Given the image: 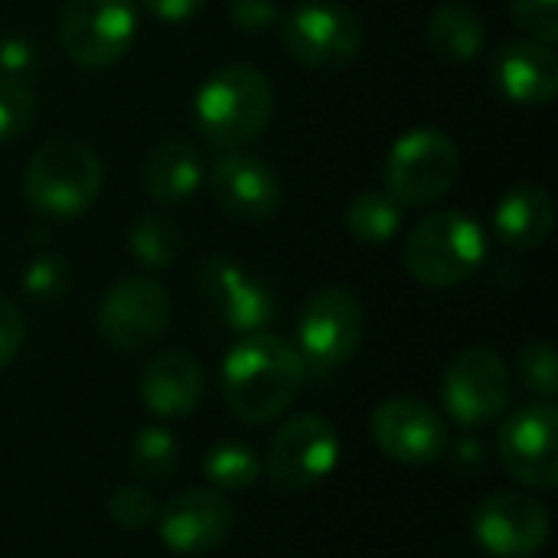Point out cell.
Wrapping results in <instances>:
<instances>
[{
	"label": "cell",
	"instance_id": "6da1fadb",
	"mask_svg": "<svg viewBox=\"0 0 558 558\" xmlns=\"http://www.w3.org/2000/svg\"><path fill=\"white\" fill-rule=\"evenodd\" d=\"M307 369L298 350L275 333H245L219 366V392L229 412L248 425H262L288 412Z\"/></svg>",
	"mask_w": 558,
	"mask_h": 558
},
{
	"label": "cell",
	"instance_id": "7a4b0ae2",
	"mask_svg": "<svg viewBox=\"0 0 558 558\" xmlns=\"http://www.w3.org/2000/svg\"><path fill=\"white\" fill-rule=\"evenodd\" d=\"M275 114L271 82L245 62L219 65L193 98V121L203 137L222 150H239L258 141Z\"/></svg>",
	"mask_w": 558,
	"mask_h": 558
},
{
	"label": "cell",
	"instance_id": "3957f363",
	"mask_svg": "<svg viewBox=\"0 0 558 558\" xmlns=\"http://www.w3.org/2000/svg\"><path fill=\"white\" fill-rule=\"evenodd\" d=\"M26 203L46 219H78L101 193V160L78 137H52L29 157L23 170Z\"/></svg>",
	"mask_w": 558,
	"mask_h": 558
},
{
	"label": "cell",
	"instance_id": "277c9868",
	"mask_svg": "<svg viewBox=\"0 0 558 558\" xmlns=\"http://www.w3.org/2000/svg\"><path fill=\"white\" fill-rule=\"evenodd\" d=\"M487 235L461 209L428 213L405 239V271L425 288H454L481 271Z\"/></svg>",
	"mask_w": 558,
	"mask_h": 558
},
{
	"label": "cell",
	"instance_id": "5b68a950",
	"mask_svg": "<svg viewBox=\"0 0 558 558\" xmlns=\"http://www.w3.org/2000/svg\"><path fill=\"white\" fill-rule=\"evenodd\" d=\"M366 317L363 304L347 288L314 291L298 317V356L314 379H327L343 369L363 343Z\"/></svg>",
	"mask_w": 558,
	"mask_h": 558
},
{
	"label": "cell",
	"instance_id": "8992f818",
	"mask_svg": "<svg viewBox=\"0 0 558 558\" xmlns=\"http://www.w3.org/2000/svg\"><path fill=\"white\" fill-rule=\"evenodd\" d=\"M458 170L461 150L445 131L412 128L389 147L383 183L399 206H428L454 186Z\"/></svg>",
	"mask_w": 558,
	"mask_h": 558
},
{
	"label": "cell",
	"instance_id": "52a82bcc",
	"mask_svg": "<svg viewBox=\"0 0 558 558\" xmlns=\"http://www.w3.org/2000/svg\"><path fill=\"white\" fill-rule=\"evenodd\" d=\"M134 0H65L59 10V46L78 69H108L134 43Z\"/></svg>",
	"mask_w": 558,
	"mask_h": 558
},
{
	"label": "cell",
	"instance_id": "ba28073f",
	"mask_svg": "<svg viewBox=\"0 0 558 558\" xmlns=\"http://www.w3.org/2000/svg\"><path fill=\"white\" fill-rule=\"evenodd\" d=\"M281 43L307 69H343L366 43L360 16L337 0H304L281 20Z\"/></svg>",
	"mask_w": 558,
	"mask_h": 558
},
{
	"label": "cell",
	"instance_id": "9c48e42d",
	"mask_svg": "<svg viewBox=\"0 0 558 558\" xmlns=\"http://www.w3.org/2000/svg\"><path fill=\"white\" fill-rule=\"evenodd\" d=\"M196 288L209 317L242 337L265 330L278 314L275 291L255 271H248L245 265H239L232 255L222 252L206 255L199 262Z\"/></svg>",
	"mask_w": 558,
	"mask_h": 558
},
{
	"label": "cell",
	"instance_id": "30bf717a",
	"mask_svg": "<svg viewBox=\"0 0 558 558\" xmlns=\"http://www.w3.org/2000/svg\"><path fill=\"white\" fill-rule=\"evenodd\" d=\"M170 294L150 275H128L114 281L95 314V330L105 347L118 353H134L160 340L170 324Z\"/></svg>",
	"mask_w": 558,
	"mask_h": 558
},
{
	"label": "cell",
	"instance_id": "8fae6325",
	"mask_svg": "<svg viewBox=\"0 0 558 558\" xmlns=\"http://www.w3.org/2000/svg\"><path fill=\"white\" fill-rule=\"evenodd\" d=\"M340 461V435L324 415H298L281 425L268 445L265 471L278 490H311L333 474Z\"/></svg>",
	"mask_w": 558,
	"mask_h": 558
},
{
	"label": "cell",
	"instance_id": "7c38bea8",
	"mask_svg": "<svg viewBox=\"0 0 558 558\" xmlns=\"http://www.w3.org/2000/svg\"><path fill=\"white\" fill-rule=\"evenodd\" d=\"M510 369L490 347L461 350L448 363L441 379L445 409L464 428H477L500 418L510 405Z\"/></svg>",
	"mask_w": 558,
	"mask_h": 558
},
{
	"label": "cell",
	"instance_id": "4fadbf2b",
	"mask_svg": "<svg viewBox=\"0 0 558 558\" xmlns=\"http://www.w3.org/2000/svg\"><path fill=\"white\" fill-rule=\"evenodd\" d=\"M504 471L533 490L558 484V412L553 402H530L507 415L497 435Z\"/></svg>",
	"mask_w": 558,
	"mask_h": 558
},
{
	"label": "cell",
	"instance_id": "5bb4252c",
	"mask_svg": "<svg viewBox=\"0 0 558 558\" xmlns=\"http://www.w3.org/2000/svg\"><path fill=\"white\" fill-rule=\"evenodd\" d=\"M549 510L533 494L497 490L474 507L471 533L494 558H530L549 543Z\"/></svg>",
	"mask_w": 558,
	"mask_h": 558
},
{
	"label": "cell",
	"instance_id": "9a60e30c",
	"mask_svg": "<svg viewBox=\"0 0 558 558\" xmlns=\"http://www.w3.org/2000/svg\"><path fill=\"white\" fill-rule=\"evenodd\" d=\"M369 428H373L376 448L389 461L409 464V468H425V464L441 461L451 445L445 418L428 402L412 399V396L386 399L373 412Z\"/></svg>",
	"mask_w": 558,
	"mask_h": 558
},
{
	"label": "cell",
	"instance_id": "2e32d148",
	"mask_svg": "<svg viewBox=\"0 0 558 558\" xmlns=\"http://www.w3.org/2000/svg\"><path fill=\"white\" fill-rule=\"evenodd\" d=\"M154 523L167 549L180 556H203L229 539L235 513L222 490L190 487L170 497L163 507H157Z\"/></svg>",
	"mask_w": 558,
	"mask_h": 558
},
{
	"label": "cell",
	"instance_id": "e0dca14e",
	"mask_svg": "<svg viewBox=\"0 0 558 558\" xmlns=\"http://www.w3.org/2000/svg\"><path fill=\"white\" fill-rule=\"evenodd\" d=\"M209 193L216 206L239 222H265L281 209V180L255 154L226 150L209 170Z\"/></svg>",
	"mask_w": 558,
	"mask_h": 558
},
{
	"label": "cell",
	"instance_id": "ac0fdd59",
	"mask_svg": "<svg viewBox=\"0 0 558 558\" xmlns=\"http://www.w3.org/2000/svg\"><path fill=\"white\" fill-rule=\"evenodd\" d=\"M206 373L199 360L186 350H163L150 356L141 369L137 392L150 415L157 418H183L203 402Z\"/></svg>",
	"mask_w": 558,
	"mask_h": 558
},
{
	"label": "cell",
	"instance_id": "d6986e66",
	"mask_svg": "<svg viewBox=\"0 0 558 558\" xmlns=\"http://www.w3.org/2000/svg\"><path fill=\"white\" fill-rule=\"evenodd\" d=\"M494 85L520 108H543L558 95V56L536 39H517L494 56Z\"/></svg>",
	"mask_w": 558,
	"mask_h": 558
},
{
	"label": "cell",
	"instance_id": "ffe728a7",
	"mask_svg": "<svg viewBox=\"0 0 558 558\" xmlns=\"http://www.w3.org/2000/svg\"><path fill=\"white\" fill-rule=\"evenodd\" d=\"M203 154L186 137H163L141 163V186L160 206L186 203L203 186Z\"/></svg>",
	"mask_w": 558,
	"mask_h": 558
},
{
	"label": "cell",
	"instance_id": "44dd1931",
	"mask_svg": "<svg viewBox=\"0 0 558 558\" xmlns=\"http://www.w3.org/2000/svg\"><path fill=\"white\" fill-rule=\"evenodd\" d=\"M556 226V206L546 186L539 183H517L510 186L494 213V229L504 245L510 248H539L553 235Z\"/></svg>",
	"mask_w": 558,
	"mask_h": 558
},
{
	"label": "cell",
	"instance_id": "7402d4cb",
	"mask_svg": "<svg viewBox=\"0 0 558 558\" xmlns=\"http://www.w3.org/2000/svg\"><path fill=\"white\" fill-rule=\"evenodd\" d=\"M428 46L441 62L451 65H464L474 62L484 52L487 43V29H484V16L461 3V0H448L441 7H435V13L428 16Z\"/></svg>",
	"mask_w": 558,
	"mask_h": 558
},
{
	"label": "cell",
	"instance_id": "603a6c76",
	"mask_svg": "<svg viewBox=\"0 0 558 558\" xmlns=\"http://www.w3.org/2000/svg\"><path fill=\"white\" fill-rule=\"evenodd\" d=\"M347 229L363 245H386L402 229V206L386 190H363L347 206Z\"/></svg>",
	"mask_w": 558,
	"mask_h": 558
},
{
	"label": "cell",
	"instance_id": "cb8c5ba5",
	"mask_svg": "<svg viewBox=\"0 0 558 558\" xmlns=\"http://www.w3.org/2000/svg\"><path fill=\"white\" fill-rule=\"evenodd\" d=\"M128 248L144 268L163 271L180 258L183 232L167 213H141L128 229Z\"/></svg>",
	"mask_w": 558,
	"mask_h": 558
},
{
	"label": "cell",
	"instance_id": "d4e9b609",
	"mask_svg": "<svg viewBox=\"0 0 558 558\" xmlns=\"http://www.w3.org/2000/svg\"><path fill=\"white\" fill-rule=\"evenodd\" d=\"M128 464H131V474L144 487L167 484L180 468V441L173 438V432H167L160 425H147L131 438Z\"/></svg>",
	"mask_w": 558,
	"mask_h": 558
},
{
	"label": "cell",
	"instance_id": "484cf974",
	"mask_svg": "<svg viewBox=\"0 0 558 558\" xmlns=\"http://www.w3.org/2000/svg\"><path fill=\"white\" fill-rule=\"evenodd\" d=\"M203 474L216 490H248L262 477V461L252 445L219 441L206 451Z\"/></svg>",
	"mask_w": 558,
	"mask_h": 558
},
{
	"label": "cell",
	"instance_id": "4316f807",
	"mask_svg": "<svg viewBox=\"0 0 558 558\" xmlns=\"http://www.w3.org/2000/svg\"><path fill=\"white\" fill-rule=\"evenodd\" d=\"M69 288H72V268L59 252H39L23 268V291L36 304H59L69 298Z\"/></svg>",
	"mask_w": 558,
	"mask_h": 558
},
{
	"label": "cell",
	"instance_id": "83f0119b",
	"mask_svg": "<svg viewBox=\"0 0 558 558\" xmlns=\"http://www.w3.org/2000/svg\"><path fill=\"white\" fill-rule=\"evenodd\" d=\"M517 373H520V379H523V386L530 392L553 402V396L558 392V360L553 343L530 340L517 356Z\"/></svg>",
	"mask_w": 558,
	"mask_h": 558
},
{
	"label": "cell",
	"instance_id": "f1b7e54d",
	"mask_svg": "<svg viewBox=\"0 0 558 558\" xmlns=\"http://www.w3.org/2000/svg\"><path fill=\"white\" fill-rule=\"evenodd\" d=\"M36 121V98L33 92L10 75H0V141H13L29 131Z\"/></svg>",
	"mask_w": 558,
	"mask_h": 558
},
{
	"label": "cell",
	"instance_id": "f546056e",
	"mask_svg": "<svg viewBox=\"0 0 558 558\" xmlns=\"http://www.w3.org/2000/svg\"><path fill=\"white\" fill-rule=\"evenodd\" d=\"M108 513L124 530H144L157 520V500L144 484H124L108 497Z\"/></svg>",
	"mask_w": 558,
	"mask_h": 558
},
{
	"label": "cell",
	"instance_id": "4dcf8cb0",
	"mask_svg": "<svg viewBox=\"0 0 558 558\" xmlns=\"http://www.w3.org/2000/svg\"><path fill=\"white\" fill-rule=\"evenodd\" d=\"M510 10L530 39L546 46L558 39V0H510Z\"/></svg>",
	"mask_w": 558,
	"mask_h": 558
},
{
	"label": "cell",
	"instance_id": "1f68e13d",
	"mask_svg": "<svg viewBox=\"0 0 558 558\" xmlns=\"http://www.w3.org/2000/svg\"><path fill=\"white\" fill-rule=\"evenodd\" d=\"M229 20L242 33H268L281 23L278 0H226Z\"/></svg>",
	"mask_w": 558,
	"mask_h": 558
},
{
	"label": "cell",
	"instance_id": "d6a6232c",
	"mask_svg": "<svg viewBox=\"0 0 558 558\" xmlns=\"http://www.w3.org/2000/svg\"><path fill=\"white\" fill-rule=\"evenodd\" d=\"M23 340H26L23 311L10 298H0V369L16 360V353L23 350Z\"/></svg>",
	"mask_w": 558,
	"mask_h": 558
},
{
	"label": "cell",
	"instance_id": "836d02e7",
	"mask_svg": "<svg viewBox=\"0 0 558 558\" xmlns=\"http://www.w3.org/2000/svg\"><path fill=\"white\" fill-rule=\"evenodd\" d=\"M39 62V49L26 36H7L0 39V75L10 78H26Z\"/></svg>",
	"mask_w": 558,
	"mask_h": 558
},
{
	"label": "cell",
	"instance_id": "e575fe53",
	"mask_svg": "<svg viewBox=\"0 0 558 558\" xmlns=\"http://www.w3.org/2000/svg\"><path fill=\"white\" fill-rule=\"evenodd\" d=\"M141 7L163 23H183L196 16L206 7V0H141Z\"/></svg>",
	"mask_w": 558,
	"mask_h": 558
}]
</instances>
